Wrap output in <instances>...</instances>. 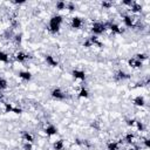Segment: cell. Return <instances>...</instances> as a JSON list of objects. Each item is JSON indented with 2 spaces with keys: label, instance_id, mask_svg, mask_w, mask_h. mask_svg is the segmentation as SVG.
Masks as SVG:
<instances>
[{
  "label": "cell",
  "instance_id": "obj_1",
  "mask_svg": "<svg viewBox=\"0 0 150 150\" xmlns=\"http://www.w3.org/2000/svg\"><path fill=\"white\" fill-rule=\"evenodd\" d=\"M62 21H63V19H62L61 15H59V14L53 15L49 20V23H48V30L52 32V33H57L60 30Z\"/></svg>",
  "mask_w": 150,
  "mask_h": 150
},
{
  "label": "cell",
  "instance_id": "obj_19",
  "mask_svg": "<svg viewBox=\"0 0 150 150\" xmlns=\"http://www.w3.org/2000/svg\"><path fill=\"white\" fill-rule=\"evenodd\" d=\"M53 148H54V150H63V148H64L63 139H59V141L54 142L53 143Z\"/></svg>",
  "mask_w": 150,
  "mask_h": 150
},
{
  "label": "cell",
  "instance_id": "obj_21",
  "mask_svg": "<svg viewBox=\"0 0 150 150\" xmlns=\"http://www.w3.org/2000/svg\"><path fill=\"white\" fill-rule=\"evenodd\" d=\"M130 8H131V12L132 13H138V12L142 11V6L138 2H132L131 6H130Z\"/></svg>",
  "mask_w": 150,
  "mask_h": 150
},
{
  "label": "cell",
  "instance_id": "obj_24",
  "mask_svg": "<svg viewBox=\"0 0 150 150\" xmlns=\"http://www.w3.org/2000/svg\"><path fill=\"white\" fill-rule=\"evenodd\" d=\"M55 7H56V9H59V11L66 9V2H64V1H57L56 5H55Z\"/></svg>",
  "mask_w": 150,
  "mask_h": 150
},
{
  "label": "cell",
  "instance_id": "obj_4",
  "mask_svg": "<svg viewBox=\"0 0 150 150\" xmlns=\"http://www.w3.org/2000/svg\"><path fill=\"white\" fill-rule=\"evenodd\" d=\"M105 28L109 29L110 33H112V34H121V33L124 32V30H123L117 23H115V22H107V23H105Z\"/></svg>",
  "mask_w": 150,
  "mask_h": 150
},
{
  "label": "cell",
  "instance_id": "obj_32",
  "mask_svg": "<svg viewBox=\"0 0 150 150\" xmlns=\"http://www.w3.org/2000/svg\"><path fill=\"white\" fill-rule=\"evenodd\" d=\"M101 5H102V7H103V8H110V7L112 6V4H111V2H109V1H103Z\"/></svg>",
  "mask_w": 150,
  "mask_h": 150
},
{
  "label": "cell",
  "instance_id": "obj_5",
  "mask_svg": "<svg viewBox=\"0 0 150 150\" xmlns=\"http://www.w3.org/2000/svg\"><path fill=\"white\" fill-rule=\"evenodd\" d=\"M71 75H73V77L76 79V80H81V81L86 80V71L82 70V69H73Z\"/></svg>",
  "mask_w": 150,
  "mask_h": 150
},
{
  "label": "cell",
  "instance_id": "obj_33",
  "mask_svg": "<svg viewBox=\"0 0 150 150\" xmlns=\"http://www.w3.org/2000/svg\"><path fill=\"white\" fill-rule=\"evenodd\" d=\"M11 36H12V32H11L9 29H8V30H6V32L4 33V38H5V39H9Z\"/></svg>",
  "mask_w": 150,
  "mask_h": 150
},
{
  "label": "cell",
  "instance_id": "obj_9",
  "mask_svg": "<svg viewBox=\"0 0 150 150\" xmlns=\"http://www.w3.org/2000/svg\"><path fill=\"white\" fill-rule=\"evenodd\" d=\"M14 57H15V60H16L18 62H25L26 60L30 59V55L27 54V53H25V52H18Z\"/></svg>",
  "mask_w": 150,
  "mask_h": 150
},
{
  "label": "cell",
  "instance_id": "obj_40",
  "mask_svg": "<svg viewBox=\"0 0 150 150\" xmlns=\"http://www.w3.org/2000/svg\"><path fill=\"white\" fill-rule=\"evenodd\" d=\"M13 4H15V5H21V4H25V1H13Z\"/></svg>",
  "mask_w": 150,
  "mask_h": 150
},
{
  "label": "cell",
  "instance_id": "obj_34",
  "mask_svg": "<svg viewBox=\"0 0 150 150\" xmlns=\"http://www.w3.org/2000/svg\"><path fill=\"white\" fill-rule=\"evenodd\" d=\"M13 112H14V114H21V112H22V109L19 108V107H14V108H13Z\"/></svg>",
  "mask_w": 150,
  "mask_h": 150
},
{
  "label": "cell",
  "instance_id": "obj_39",
  "mask_svg": "<svg viewBox=\"0 0 150 150\" xmlns=\"http://www.w3.org/2000/svg\"><path fill=\"white\" fill-rule=\"evenodd\" d=\"M132 2H134V1H123L122 4H123V5H127V6H131Z\"/></svg>",
  "mask_w": 150,
  "mask_h": 150
},
{
  "label": "cell",
  "instance_id": "obj_13",
  "mask_svg": "<svg viewBox=\"0 0 150 150\" xmlns=\"http://www.w3.org/2000/svg\"><path fill=\"white\" fill-rule=\"evenodd\" d=\"M19 77H20L21 80H23V81H30V79H32V73L28 71V70H21V71L19 73Z\"/></svg>",
  "mask_w": 150,
  "mask_h": 150
},
{
  "label": "cell",
  "instance_id": "obj_17",
  "mask_svg": "<svg viewBox=\"0 0 150 150\" xmlns=\"http://www.w3.org/2000/svg\"><path fill=\"white\" fill-rule=\"evenodd\" d=\"M77 96L81 97V98H87V97L89 96V91H88V89H87L86 87H81L80 90H79Z\"/></svg>",
  "mask_w": 150,
  "mask_h": 150
},
{
  "label": "cell",
  "instance_id": "obj_26",
  "mask_svg": "<svg viewBox=\"0 0 150 150\" xmlns=\"http://www.w3.org/2000/svg\"><path fill=\"white\" fill-rule=\"evenodd\" d=\"M6 88H7V81L4 77H0V91H2Z\"/></svg>",
  "mask_w": 150,
  "mask_h": 150
},
{
  "label": "cell",
  "instance_id": "obj_36",
  "mask_svg": "<svg viewBox=\"0 0 150 150\" xmlns=\"http://www.w3.org/2000/svg\"><path fill=\"white\" fill-rule=\"evenodd\" d=\"M90 127L94 128V129H98V128H100V124H98V122L95 121V122H93V123L90 124Z\"/></svg>",
  "mask_w": 150,
  "mask_h": 150
},
{
  "label": "cell",
  "instance_id": "obj_20",
  "mask_svg": "<svg viewBox=\"0 0 150 150\" xmlns=\"http://www.w3.org/2000/svg\"><path fill=\"white\" fill-rule=\"evenodd\" d=\"M124 141H125V143H128V144L134 143V141H135V134H134V132H128V134L125 135V137H124Z\"/></svg>",
  "mask_w": 150,
  "mask_h": 150
},
{
  "label": "cell",
  "instance_id": "obj_28",
  "mask_svg": "<svg viewBox=\"0 0 150 150\" xmlns=\"http://www.w3.org/2000/svg\"><path fill=\"white\" fill-rule=\"evenodd\" d=\"M66 9H68L69 12H73V11H75V5L73 2H68V4H66Z\"/></svg>",
  "mask_w": 150,
  "mask_h": 150
},
{
  "label": "cell",
  "instance_id": "obj_22",
  "mask_svg": "<svg viewBox=\"0 0 150 150\" xmlns=\"http://www.w3.org/2000/svg\"><path fill=\"white\" fill-rule=\"evenodd\" d=\"M9 61V56L6 52L4 50H0V62H4V63H7Z\"/></svg>",
  "mask_w": 150,
  "mask_h": 150
},
{
  "label": "cell",
  "instance_id": "obj_6",
  "mask_svg": "<svg viewBox=\"0 0 150 150\" xmlns=\"http://www.w3.org/2000/svg\"><path fill=\"white\" fill-rule=\"evenodd\" d=\"M114 77H115L116 81H124V80L130 79V75L128 73H125L124 70H117L115 73V76Z\"/></svg>",
  "mask_w": 150,
  "mask_h": 150
},
{
  "label": "cell",
  "instance_id": "obj_8",
  "mask_svg": "<svg viewBox=\"0 0 150 150\" xmlns=\"http://www.w3.org/2000/svg\"><path fill=\"white\" fill-rule=\"evenodd\" d=\"M43 131H45V134H46L47 136H54V135L57 134V128H56L54 124H48V125L43 129Z\"/></svg>",
  "mask_w": 150,
  "mask_h": 150
},
{
  "label": "cell",
  "instance_id": "obj_38",
  "mask_svg": "<svg viewBox=\"0 0 150 150\" xmlns=\"http://www.w3.org/2000/svg\"><path fill=\"white\" fill-rule=\"evenodd\" d=\"M82 143H83V139H80V138H76V139H75V144H76V145L82 146Z\"/></svg>",
  "mask_w": 150,
  "mask_h": 150
},
{
  "label": "cell",
  "instance_id": "obj_42",
  "mask_svg": "<svg viewBox=\"0 0 150 150\" xmlns=\"http://www.w3.org/2000/svg\"><path fill=\"white\" fill-rule=\"evenodd\" d=\"M4 100V94H2V91H0V101H2Z\"/></svg>",
  "mask_w": 150,
  "mask_h": 150
},
{
  "label": "cell",
  "instance_id": "obj_37",
  "mask_svg": "<svg viewBox=\"0 0 150 150\" xmlns=\"http://www.w3.org/2000/svg\"><path fill=\"white\" fill-rule=\"evenodd\" d=\"M143 144H144L145 148H149V145H150V144H149V138H146V137L143 138Z\"/></svg>",
  "mask_w": 150,
  "mask_h": 150
},
{
  "label": "cell",
  "instance_id": "obj_7",
  "mask_svg": "<svg viewBox=\"0 0 150 150\" xmlns=\"http://www.w3.org/2000/svg\"><path fill=\"white\" fill-rule=\"evenodd\" d=\"M82 25H83V21H82V19L79 18V16H74V18L71 19V21H70V26H71V28H74V29H80V28L82 27Z\"/></svg>",
  "mask_w": 150,
  "mask_h": 150
},
{
  "label": "cell",
  "instance_id": "obj_2",
  "mask_svg": "<svg viewBox=\"0 0 150 150\" xmlns=\"http://www.w3.org/2000/svg\"><path fill=\"white\" fill-rule=\"evenodd\" d=\"M105 29H107V28H105V23L100 22V21L94 22V23H93V26H91V32H93V34H94L95 36H96V35L102 34Z\"/></svg>",
  "mask_w": 150,
  "mask_h": 150
},
{
  "label": "cell",
  "instance_id": "obj_31",
  "mask_svg": "<svg viewBox=\"0 0 150 150\" xmlns=\"http://www.w3.org/2000/svg\"><path fill=\"white\" fill-rule=\"evenodd\" d=\"M32 149H33V145H32V143L25 142V144H23V150H32Z\"/></svg>",
  "mask_w": 150,
  "mask_h": 150
},
{
  "label": "cell",
  "instance_id": "obj_35",
  "mask_svg": "<svg viewBox=\"0 0 150 150\" xmlns=\"http://www.w3.org/2000/svg\"><path fill=\"white\" fill-rule=\"evenodd\" d=\"M83 47H86V48H89V47H93V45L90 43V41H89V40H86V41L83 42Z\"/></svg>",
  "mask_w": 150,
  "mask_h": 150
},
{
  "label": "cell",
  "instance_id": "obj_11",
  "mask_svg": "<svg viewBox=\"0 0 150 150\" xmlns=\"http://www.w3.org/2000/svg\"><path fill=\"white\" fill-rule=\"evenodd\" d=\"M122 20H123V22H124V25L127 27H129V28H134L135 27V21L130 15H123Z\"/></svg>",
  "mask_w": 150,
  "mask_h": 150
},
{
  "label": "cell",
  "instance_id": "obj_18",
  "mask_svg": "<svg viewBox=\"0 0 150 150\" xmlns=\"http://www.w3.org/2000/svg\"><path fill=\"white\" fill-rule=\"evenodd\" d=\"M22 139H23L25 142L32 143V142L34 141V137H33V135H32L30 132H28V131H23V132H22Z\"/></svg>",
  "mask_w": 150,
  "mask_h": 150
},
{
  "label": "cell",
  "instance_id": "obj_14",
  "mask_svg": "<svg viewBox=\"0 0 150 150\" xmlns=\"http://www.w3.org/2000/svg\"><path fill=\"white\" fill-rule=\"evenodd\" d=\"M132 103H134L136 107H143V105L145 104V100H144V97H143V96L138 95V96L134 97V100H132Z\"/></svg>",
  "mask_w": 150,
  "mask_h": 150
},
{
  "label": "cell",
  "instance_id": "obj_10",
  "mask_svg": "<svg viewBox=\"0 0 150 150\" xmlns=\"http://www.w3.org/2000/svg\"><path fill=\"white\" fill-rule=\"evenodd\" d=\"M128 63H129V66H130L131 68H134V69H138V68H141V67L143 66V62L139 61V60H137L136 57H131V59L128 61Z\"/></svg>",
  "mask_w": 150,
  "mask_h": 150
},
{
  "label": "cell",
  "instance_id": "obj_25",
  "mask_svg": "<svg viewBox=\"0 0 150 150\" xmlns=\"http://www.w3.org/2000/svg\"><path fill=\"white\" fill-rule=\"evenodd\" d=\"M135 57L137 59V60H139V61H144V60H146L148 59V56H146V54H144V53H138V54H136L135 55Z\"/></svg>",
  "mask_w": 150,
  "mask_h": 150
},
{
  "label": "cell",
  "instance_id": "obj_41",
  "mask_svg": "<svg viewBox=\"0 0 150 150\" xmlns=\"http://www.w3.org/2000/svg\"><path fill=\"white\" fill-rule=\"evenodd\" d=\"M128 150H138V148H137V146H131V148H129Z\"/></svg>",
  "mask_w": 150,
  "mask_h": 150
},
{
  "label": "cell",
  "instance_id": "obj_29",
  "mask_svg": "<svg viewBox=\"0 0 150 150\" xmlns=\"http://www.w3.org/2000/svg\"><path fill=\"white\" fill-rule=\"evenodd\" d=\"M21 40H22L21 34H16V35L14 36V42H15V45H20V43H21Z\"/></svg>",
  "mask_w": 150,
  "mask_h": 150
},
{
  "label": "cell",
  "instance_id": "obj_12",
  "mask_svg": "<svg viewBox=\"0 0 150 150\" xmlns=\"http://www.w3.org/2000/svg\"><path fill=\"white\" fill-rule=\"evenodd\" d=\"M45 61H46L47 64L50 66V67H57V66H59L57 60L54 59V56H52V55H45Z\"/></svg>",
  "mask_w": 150,
  "mask_h": 150
},
{
  "label": "cell",
  "instance_id": "obj_30",
  "mask_svg": "<svg viewBox=\"0 0 150 150\" xmlns=\"http://www.w3.org/2000/svg\"><path fill=\"white\" fill-rule=\"evenodd\" d=\"M125 122H127V125H128V127H134L135 123H136V120H135V118H128Z\"/></svg>",
  "mask_w": 150,
  "mask_h": 150
},
{
  "label": "cell",
  "instance_id": "obj_23",
  "mask_svg": "<svg viewBox=\"0 0 150 150\" xmlns=\"http://www.w3.org/2000/svg\"><path fill=\"white\" fill-rule=\"evenodd\" d=\"M13 108H14V105L12 103H8V102H5L4 103V110H5V112H13Z\"/></svg>",
  "mask_w": 150,
  "mask_h": 150
},
{
  "label": "cell",
  "instance_id": "obj_16",
  "mask_svg": "<svg viewBox=\"0 0 150 150\" xmlns=\"http://www.w3.org/2000/svg\"><path fill=\"white\" fill-rule=\"evenodd\" d=\"M118 148H120V142H116V141H110L107 144L108 150H118Z\"/></svg>",
  "mask_w": 150,
  "mask_h": 150
},
{
  "label": "cell",
  "instance_id": "obj_27",
  "mask_svg": "<svg viewBox=\"0 0 150 150\" xmlns=\"http://www.w3.org/2000/svg\"><path fill=\"white\" fill-rule=\"evenodd\" d=\"M135 125H136V128H137L138 131H144V128H145V127H144L143 122H141V121H136Z\"/></svg>",
  "mask_w": 150,
  "mask_h": 150
},
{
  "label": "cell",
  "instance_id": "obj_15",
  "mask_svg": "<svg viewBox=\"0 0 150 150\" xmlns=\"http://www.w3.org/2000/svg\"><path fill=\"white\" fill-rule=\"evenodd\" d=\"M88 40L90 41V43L93 45V46H97V47H102L103 46V43L98 40V38L97 36H95V35H91L90 38H88Z\"/></svg>",
  "mask_w": 150,
  "mask_h": 150
},
{
  "label": "cell",
  "instance_id": "obj_3",
  "mask_svg": "<svg viewBox=\"0 0 150 150\" xmlns=\"http://www.w3.org/2000/svg\"><path fill=\"white\" fill-rule=\"evenodd\" d=\"M50 95H52V97H53V98L59 100V101H61V100H64V98H66V94H64V93H63V90H62L61 88H59V87L53 88V89H52V91H50Z\"/></svg>",
  "mask_w": 150,
  "mask_h": 150
}]
</instances>
